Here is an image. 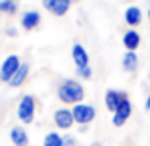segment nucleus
<instances>
[{
  "label": "nucleus",
  "instance_id": "1",
  "mask_svg": "<svg viewBox=\"0 0 150 146\" xmlns=\"http://www.w3.org/2000/svg\"><path fill=\"white\" fill-rule=\"evenodd\" d=\"M56 96L64 106H75V104H81L85 100V87L79 79L69 77V79L60 81L56 89Z\"/></svg>",
  "mask_w": 150,
  "mask_h": 146
},
{
  "label": "nucleus",
  "instance_id": "2",
  "mask_svg": "<svg viewBox=\"0 0 150 146\" xmlns=\"http://www.w3.org/2000/svg\"><path fill=\"white\" fill-rule=\"evenodd\" d=\"M35 114H37V100L33 94H23L18 102V119L23 125H29L35 121Z\"/></svg>",
  "mask_w": 150,
  "mask_h": 146
},
{
  "label": "nucleus",
  "instance_id": "3",
  "mask_svg": "<svg viewBox=\"0 0 150 146\" xmlns=\"http://www.w3.org/2000/svg\"><path fill=\"white\" fill-rule=\"evenodd\" d=\"M71 111H73L75 123L79 125V127H87V125H91L96 119V108L93 104H87V102H81V104L71 106Z\"/></svg>",
  "mask_w": 150,
  "mask_h": 146
},
{
  "label": "nucleus",
  "instance_id": "4",
  "mask_svg": "<svg viewBox=\"0 0 150 146\" xmlns=\"http://www.w3.org/2000/svg\"><path fill=\"white\" fill-rule=\"evenodd\" d=\"M21 60H19L18 54H8V56L2 60V63H0V81L2 83L8 85L10 81H12V77L18 73V69L21 67Z\"/></svg>",
  "mask_w": 150,
  "mask_h": 146
},
{
  "label": "nucleus",
  "instance_id": "5",
  "mask_svg": "<svg viewBox=\"0 0 150 146\" xmlns=\"http://www.w3.org/2000/svg\"><path fill=\"white\" fill-rule=\"evenodd\" d=\"M52 119H54V125H56L60 131H69V129L75 125L73 111H71V108H67V106L56 108V110H54Z\"/></svg>",
  "mask_w": 150,
  "mask_h": 146
},
{
  "label": "nucleus",
  "instance_id": "6",
  "mask_svg": "<svg viewBox=\"0 0 150 146\" xmlns=\"http://www.w3.org/2000/svg\"><path fill=\"white\" fill-rule=\"evenodd\" d=\"M131 114H133V104H131V100H129V96H125L123 100L119 102L117 110L112 114V125H114V127H123L129 121Z\"/></svg>",
  "mask_w": 150,
  "mask_h": 146
},
{
  "label": "nucleus",
  "instance_id": "7",
  "mask_svg": "<svg viewBox=\"0 0 150 146\" xmlns=\"http://www.w3.org/2000/svg\"><path fill=\"white\" fill-rule=\"evenodd\" d=\"M71 2L73 0H42V8L46 12H50L52 16H56V18H62L69 12Z\"/></svg>",
  "mask_w": 150,
  "mask_h": 146
},
{
  "label": "nucleus",
  "instance_id": "8",
  "mask_svg": "<svg viewBox=\"0 0 150 146\" xmlns=\"http://www.w3.org/2000/svg\"><path fill=\"white\" fill-rule=\"evenodd\" d=\"M40 21H42V16H40L39 10H25V12L21 13V18H19V25H21V29H25V31L37 29V27L40 25Z\"/></svg>",
  "mask_w": 150,
  "mask_h": 146
},
{
  "label": "nucleus",
  "instance_id": "9",
  "mask_svg": "<svg viewBox=\"0 0 150 146\" xmlns=\"http://www.w3.org/2000/svg\"><path fill=\"white\" fill-rule=\"evenodd\" d=\"M142 18H144V13L137 4H131L123 10V21L129 25V29H137L142 23Z\"/></svg>",
  "mask_w": 150,
  "mask_h": 146
},
{
  "label": "nucleus",
  "instance_id": "10",
  "mask_svg": "<svg viewBox=\"0 0 150 146\" xmlns=\"http://www.w3.org/2000/svg\"><path fill=\"white\" fill-rule=\"evenodd\" d=\"M141 42H142V37L137 29H127V31L121 35V44H123V48L127 50V52H137Z\"/></svg>",
  "mask_w": 150,
  "mask_h": 146
},
{
  "label": "nucleus",
  "instance_id": "11",
  "mask_svg": "<svg viewBox=\"0 0 150 146\" xmlns=\"http://www.w3.org/2000/svg\"><path fill=\"white\" fill-rule=\"evenodd\" d=\"M125 96H127V92H123V90H117V89H108L106 92H104V106H106V110L114 114V111L117 110L119 102L123 100Z\"/></svg>",
  "mask_w": 150,
  "mask_h": 146
},
{
  "label": "nucleus",
  "instance_id": "12",
  "mask_svg": "<svg viewBox=\"0 0 150 146\" xmlns=\"http://www.w3.org/2000/svg\"><path fill=\"white\" fill-rule=\"evenodd\" d=\"M71 60H73L75 67H87L91 66V58H88V52L87 48H85L81 42H75L73 46H71Z\"/></svg>",
  "mask_w": 150,
  "mask_h": 146
},
{
  "label": "nucleus",
  "instance_id": "13",
  "mask_svg": "<svg viewBox=\"0 0 150 146\" xmlns=\"http://www.w3.org/2000/svg\"><path fill=\"white\" fill-rule=\"evenodd\" d=\"M10 140L13 146H27L29 144V133L23 125H13L10 129Z\"/></svg>",
  "mask_w": 150,
  "mask_h": 146
},
{
  "label": "nucleus",
  "instance_id": "14",
  "mask_svg": "<svg viewBox=\"0 0 150 146\" xmlns=\"http://www.w3.org/2000/svg\"><path fill=\"white\" fill-rule=\"evenodd\" d=\"M121 67H123V71H127V73H135V71L139 69V54L125 50L123 56H121Z\"/></svg>",
  "mask_w": 150,
  "mask_h": 146
},
{
  "label": "nucleus",
  "instance_id": "15",
  "mask_svg": "<svg viewBox=\"0 0 150 146\" xmlns=\"http://www.w3.org/2000/svg\"><path fill=\"white\" fill-rule=\"evenodd\" d=\"M29 71H31V66H29L27 62H23L21 67L18 69V73L12 77V81H10L8 85L12 87V89H18V87H21V85L27 81V77H29Z\"/></svg>",
  "mask_w": 150,
  "mask_h": 146
},
{
  "label": "nucleus",
  "instance_id": "16",
  "mask_svg": "<svg viewBox=\"0 0 150 146\" xmlns=\"http://www.w3.org/2000/svg\"><path fill=\"white\" fill-rule=\"evenodd\" d=\"M42 146H64V135L58 131H48L42 138Z\"/></svg>",
  "mask_w": 150,
  "mask_h": 146
},
{
  "label": "nucleus",
  "instance_id": "17",
  "mask_svg": "<svg viewBox=\"0 0 150 146\" xmlns=\"http://www.w3.org/2000/svg\"><path fill=\"white\" fill-rule=\"evenodd\" d=\"M19 10L18 0H0V13L4 16H16Z\"/></svg>",
  "mask_w": 150,
  "mask_h": 146
},
{
  "label": "nucleus",
  "instance_id": "18",
  "mask_svg": "<svg viewBox=\"0 0 150 146\" xmlns=\"http://www.w3.org/2000/svg\"><path fill=\"white\" fill-rule=\"evenodd\" d=\"M75 75L79 81H87L93 77V67L87 66V67H75Z\"/></svg>",
  "mask_w": 150,
  "mask_h": 146
},
{
  "label": "nucleus",
  "instance_id": "19",
  "mask_svg": "<svg viewBox=\"0 0 150 146\" xmlns=\"http://www.w3.org/2000/svg\"><path fill=\"white\" fill-rule=\"evenodd\" d=\"M64 146H77V138H75L73 135L66 133L64 135Z\"/></svg>",
  "mask_w": 150,
  "mask_h": 146
},
{
  "label": "nucleus",
  "instance_id": "20",
  "mask_svg": "<svg viewBox=\"0 0 150 146\" xmlns=\"http://www.w3.org/2000/svg\"><path fill=\"white\" fill-rule=\"evenodd\" d=\"M6 35H8V37H16V35H18V29H16V27H6Z\"/></svg>",
  "mask_w": 150,
  "mask_h": 146
},
{
  "label": "nucleus",
  "instance_id": "21",
  "mask_svg": "<svg viewBox=\"0 0 150 146\" xmlns=\"http://www.w3.org/2000/svg\"><path fill=\"white\" fill-rule=\"evenodd\" d=\"M144 110H146V111H150V94L144 98Z\"/></svg>",
  "mask_w": 150,
  "mask_h": 146
},
{
  "label": "nucleus",
  "instance_id": "22",
  "mask_svg": "<svg viewBox=\"0 0 150 146\" xmlns=\"http://www.w3.org/2000/svg\"><path fill=\"white\" fill-rule=\"evenodd\" d=\"M91 146H102V142L100 140H94V142H91Z\"/></svg>",
  "mask_w": 150,
  "mask_h": 146
},
{
  "label": "nucleus",
  "instance_id": "23",
  "mask_svg": "<svg viewBox=\"0 0 150 146\" xmlns=\"http://www.w3.org/2000/svg\"><path fill=\"white\" fill-rule=\"evenodd\" d=\"M146 18H148V21H150V6H148V10H146Z\"/></svg>",
  "mask_w": 150,
  "mask_h": 146
}]
</instances>
